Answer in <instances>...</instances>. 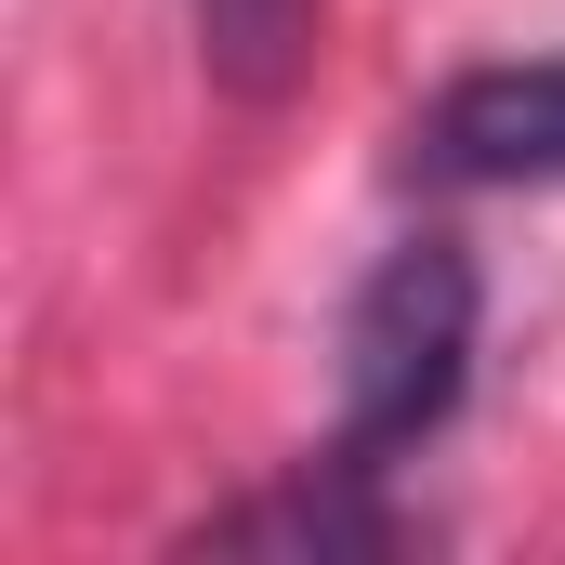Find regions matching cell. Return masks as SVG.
<instances>
[{
	"mask_svg": "<svg viewBox=\"0 0 565 565\" xmlns=\"http://www.w3.org/2000/svg\"><path fill=\"white\" fill-rule=\"evenodd\" d=\"M408 145L434 184H565V53L447 79Z\"/></svg>",
	"mask_w": 565,
	"mask_h": 565,
	"instance_id": "cell-2",
	"label": "cell"
},
{
	"mask_svg": "<svg viewBox=\"0 0 565 565\" xmlns=\"http://www.w3.org/2000/svg\"><path fill=\"white\" fill-rule=\"evenodd\" d=\"M473 264L447 250V237H408V250H382L369 289H355V316H342V447L329 460H408L447 408H460V382H473Z\"/></svg>",
	"mask_w": 565,
	"mask_h": 565,
	"instance_id": "cell-1",
	"label": "cell"
},
{
	"mask_svg": "<svg viewBox=\"0 0 565 565\" xmlns=\"http://www.w3.org/2000/svg\"><path fill=\"white\" fill-rule=\"evenodd\" d=\"M184 13H198V66L237 106H277L316 53V0H184Z\"/></svg>",
	"mask_w": 565,
	"mask_h": 565,
	"instance_id": "cell-3",
	"label": "cell"
}]
</instances>
